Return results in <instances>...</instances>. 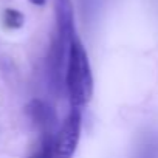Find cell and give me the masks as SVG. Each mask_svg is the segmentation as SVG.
<instances>
[{
  "label": "cell",
  "mask_w": 158,
  "mask_h": 158,
  "mask_svg": "<svg viewBox=\"0 0 158 158\" xmlns=\"http://www.w3.org/2000/svg\"><path fill=\"white\" fill-rule=\"evenodd\" d=\"M64 84L71 109H84L93 96V73L89 54L77 37L71 42L67 57Z\"/></svg>",
  "instance_id": "obj_1"
},
{
  "label": "cell",
  "mask_w": 158,
  "mask_h": 158,
  "mask_svg": "<svg viewBox=\"0 0 158 158\" xmlns=\"http://www.w3.org/2000/svg\"><path fill=\"white\" fill-rule=\"evenodd\" d=\"M82 129V110L71 109L53 141V158H73Z\"/></svg>",
  "instance_id": "obj_2"
},
{
  "label": "cell",
  "mask_w": 158,
  "mask_h": 158,
  "mask_svg": "<svg viewBox=\"0 0 158 158\" xmlns=\"http://www.w3.org/2000/svg\"><path fill=\"white\" fill-rule=\"evenodd\" d=\"M54 19H56V36L51 47L68 56L71 42L77 37L74 28V13L71 0H54Z\"/></svg>",
  "instance_id": "obj_3"
},
{
  "label": "cell",
  "mask_w": 158,
  "mask_h": 158,
  "mask_svg": "<svg viewBox=\"0 0 158 158\" xmlns=\"http://www.w3.org/2000/svg\"><path fill=\"white\" fill-rule=\"evenodd\" d=\"M27 113L31 118V121L36 124V127L40 130L42 138H53L56 136L54 127L57 123L56 113L51 109V106H48L45 101L40 99H33L28 106H27Z\"/></svg>",
  "instance_id": "obj_4"
},
{
  "label": "cell",
  "mask_w": 158,
  "mask_h": 158,
  "mask_svg": "<svg viewBox=\"0 0 158 158\" xmlns=\"http://www.w3.org/2000/svg\"><path fill=\"white\" fill-rule=\"evenodd\" d=\"M3 22H5V25H6L8 28L17 30V28H20V27L23 25L25 17H23V14H22L20 11L10 8V10H6V11L3 13Z\"/></svg>",
  "instance_id": "obj_5"
},
{
  "label": "cell",
  "mask_w": 158,
  "mask_h": 158,
  "mask_svg": "<svg viewBox=\"0 0 158 158\" xmlns=\"http://www.w3.org/2000/svg\"><path fill=\"white\" fill-rule=\"evenodd\" d=\"M36 158H53V141L42 139V147L36 155Z\"/></svg>",
  "instance_id": "obj_6"
},
{
  "label": "cell",
  "mask_w": 158,
  "mask_h": 158,
  "mask_svg": "<svg viewBox=\"0 0 158 158\" xmlns=\"http://www.w3.org/2000/svg\"><path fill=\"white\" fill-rule=\"evenodd\" d=\"M156 147H147L141 155H139V158H158V155H156Z\"/></svg>",
  "instance_id": "obj_7"
},
{
  "label": "cell",
  "mask_w": 158,
  "mask_h": 158,
  "mask_svg": "<svg viewBox=\"0 0 158 158\" xmlns=\"http://www.w3.org/2000/svg\"><path fill=\"white\" fill-rule=\"evenodd\" d=\"M31 3H34V5H44L45 3V0H30Z\"/></svg>",
  "instance_id": "obj_8"
}]
</instances>
